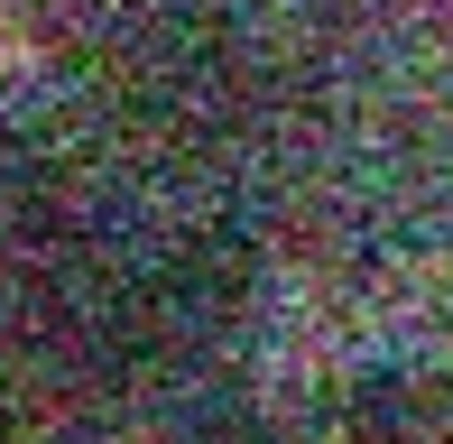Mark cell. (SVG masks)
Wrapping results in <instances>:
<instances>
[{
  "instance_id": "1",
  "label": "cell",
  "mask_w": 453,
  "mask_h": 444,
  "mask_svg": "<svg viewBox=\"0 0 453 444\" xmlns=\"http://www.w3.org/2000/svg\"><path fill=\"white\" fill-rule=\"evenodd\" d=\"M334 444H453V361L398 352L342 379Z\"/></svg>"
},
{
  "instance_id": "2",
  "label": "cell",
  "mask_w": 453,
  "mask_h": 444,
  "mask_svg": "<svg viewBox=\"0 0 453 444\" xmlns=\"http://www.w3.org/2000/svg\"><path fill=\"white\" fill-rule=\"evenodd\" d=\"M157 19H167L176 37H222V28H241V19L259 10V0H149Z\"/></svg>"
}]
</instances>
